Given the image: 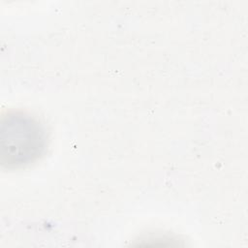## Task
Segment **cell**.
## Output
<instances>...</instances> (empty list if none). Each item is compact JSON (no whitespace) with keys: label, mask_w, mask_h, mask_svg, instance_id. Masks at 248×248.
I'll list each match as a JSON object with an SVG mask.
<instances>
[{"label":"cell","mask_w":248,"mask_h":248,"mask_svg":"<svg viewBox=\"0 0 248 248\" xmlns=\"http://www.w3.org/2000/svg\"><path fill=\"white\" fill-rule=\"evenodd\" d=\"M46 147L43 125L31 115L12 111L3 116L0 129V161L8 169H17L37 161Z\"/></svg>","instance_id":"6da1fadb"}]
</instances>
